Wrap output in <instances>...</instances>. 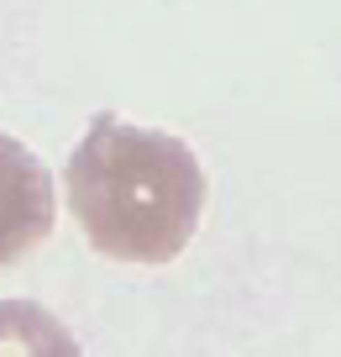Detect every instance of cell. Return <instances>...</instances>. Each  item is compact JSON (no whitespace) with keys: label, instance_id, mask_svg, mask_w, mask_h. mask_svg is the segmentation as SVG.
<instances>
[{"label":"cell","instance_id":"6da1fadb","mask_svg":"<svg viewBox=\"0 0 341 357\" xmlns=\"http://www.w3.org/2000/svg\"><path fill=\"white\" fill-rule=\"evenodd\" d=\"M68 211L89 247L116 263H174L205 215V168L174 132L95 116L63 168Z\"/></svg>","mask_w":341,"mask_h":357},{"label":"cell","instance_id":"7a4b0ae2","mask_svg":"<svg viewBox=\"0 0 341 357\" xmlns=\"http://www.w3.org/2000/svg\"><path fill=\"white\" fill-rule=\"evenodd\" d=\"M53 174L26 142L0 137V268L22 263L32 247H43L53 236Z\"/></svg>","mask_w":341,"mask_h":357},{"label":"cell","instance_id":"3957f363","mask_svg":"<svg viewBox=\"0 0 341 357\" xmlns=\"http://www.w3.org/2000/svg\"><path fill=\"white\" fill-rule=\"evenodd\" d=\"M0 357H79V342L43 305L0 300Z\"/></svg>","mask_w":341,"mask_h":357}]
</instances>
